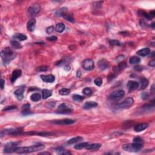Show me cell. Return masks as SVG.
Returning a JSON list of instances; mask_svg holds the SVG:
<instances>
[{"label":"cell","mask_w":155,"mask_h":155,"mask_svg":"<svg viewBox=\"0 0 155 155\" xmlns=\"http://www.w3.org/2000/svg\"><path fill=\"white\" fill-rule=\"evenodd\" d=\"M15 53H14L9 47H5L1 52V57L4 65L9 64L12 60L15 59Z\"/></svg>","instance_id":"2"},{"label":"cell","mask_w":155,"mask_h":155,"mask_svg":"<svg viewBox=\"0 0 155 155\" xmlns=\"http://www.w3.org/2000/svg\"><path fill=\"white\" fill-rule=\"evenodd\" d=\"M39 155H51V153H49V152H41V153H39Z\"/></svg>","instance_id":"55"},{"label":"cell","mask_w":155,"mask_h":155,"mask_svg":"<svg viewBox=\"0 0 155 155\" xmlns=\"http://www.w3.org/2000/svg\"><path fill=\"white\" fill-rule=\"evenodd\" d=\"M138 13L139 14V15L143 16V17L144 18H146L147 20H151V19L152 18L150 16V14H148L147 13H146V12H144V11L139 10V12H138Z\"/></svg>","instance_id":"35"},{"label":"cell","mask_w":155,"mask_h":155,"mask_svg":"<svg viewBox=\"0 0 155 155\" xmlns=\"http://www.w3.org/2000/svg\"><path fill=\"white\" fill-rule=\"evenodd\" d=\"M40 10H41L40 5L37 4H35L32 5V6H30L29 8L28 12L31 15H35L40 12Z\"/></svg>","instance_id":"10"},{"label":"cell","mask_w":155,"mask_h":155,"mask_svg":"<svg viewBox=\"0 0 155 155\" xmlns=\"http://www.w3.org/2000/svg\"><path fill=\"white\" fill-rule=\"evenodd\" d=\"M47 40H49V41H55L57 40V37H55V36H52V37L47 38Z\"/></svg>","instance_id":"45"},{"label":"cell","mask_w":155,"mask_h":155,"mask_svg":"<svg viewBox=\"0 0 155 155\" xmlns=\"http://www.w3.org/2000/svg\"><path fill=\"white\" fill-rule=\"evenodd\" d=\"M26 134L27 135H40V136H49V135H52V133L51 132H30V133H26Z\"/></svg>","instance_id":"25"},{"label":"cell","mask_w":155,"mask_h":155,"mask_svg":"<svg viewBox=\"0 0 155 155\" xmlns=\"http://www.w3.org/2000/svg\"><path fill=\"white\" fill-rule=\"evenodd\" d=\"M76 76H78V77H81V71L79 70H78L77 71V73H76Z\"/></svg>","instance_id":"54"},{"label":"cell","mask_w":155,"mask_h":155,"mask_svg":"<svg viewBox=\"0 0 155 155\" xmlns=\"http://www.w3.org/2000/svg\"><path fill=\"white\" fill-rule=\"evenodd\" d=\"M21 128H9L5 129L1 131V135L3 136L4 135H20L21 133Z\"/></svg>","instance_id":"6"},{"label":"cell","mask_w":155,"mask_h":155,"mask_svg":"<svg viewBox=\"0 0 155 155\" xmlns=\"http://www.w3.org/2000/svg\"><path fill=\"white\" fill-rule=\"evenodd\" d=\"M20 144L19 142H10L5 144L4 149V152L5 153H10L15 152V149Z\"/></svg>","instance_id":"5"},{"label":"cell","mask_w":155,"mask_h":155,"mask_svg":"<svg viewBox=\"0 0 155 155\" xmlns=\"http://www.w3.org/2000/svg\"><path fill=\"white\" fill-rule=\"evenodd\" d=\"M134 69L136 70L137 71H141L143 68H142V66H141V65H136V66L134 67Z\"/></svg>","instance_id":"50"},{"label":"cell","mask_w":155,"mask_h":155,"mask_svg":"<svg viewBox=\"0 0 155 155\" xmlns=\"http://www.w3.org/2000/svg\"><path fill=\"white\" fill-rule=\"evenodd\" d=\"M139 86V84L138 82L133 81H130L127 83V88L128 91L130 92L134 91L138 89Z\"/></svg>","instance_id":"12"},{"label":"cell","mask_w":155,"mask_h":155,"mask_svg":"<svg viewBox=\"0 0 155 155\" xmlns=\"http://www.w3.org/2000/svg\"><path fill=\"white\" fill-rule=\"evenodd\" d=\"M127 64L124 62H120L119 64L116 67H113V71L115 73H119V72H121L125 68H126Z\"/></svg>","instance_id":"19"},{"label":"cell","mask_w":155,"mask_h":155,"mask_svg":"<svg viewBox=\"0 0 155 155\" xmlns=\"http://www.w3.org/2000/svg\"><path fill=\"white\" fill-rule=\"evenodd\" d=\"M13 38L15 39H17L19 41H25L27 39V36L23 35V33H16L13 36Z\"/></svg>","instance_id":"27"},{"label":"cell","mask_w":155,"mask_h":155,"mask_svg":"<svg viewBox=\"0 0 155 155\" xmlns=\"http://www.w3.org/2000/svg\"><path fill=\"white\" fill-rule=\"evenodd\" d=\"M55 151L57 153H58V154L71 155L70 152H67V151L65 150V149H64L63 147H58L56 148Z\"/></svg>","instance_id":"26"},{"label":"cell","mask_w":155,"mask_h":155,"mask_svg":"<svg viewBox=\"0 0 155 155\" xmlns=\"http://www.w3.org/2000/svg\"><path fill=\"white\" fill-rule=\"evenodd\" d=\"M108 41H109L110 45L111 46H121V43L119 41H118V40H110Z\"/></svg>","instance_id":"40"},{"label":"cell","mask_w":155,"mask_h":155,"mask_svg":"<svg viewBox=\"0 0 155 155\" xmlns=\"http://www.w3.org/2000/svg\"><path fill=\"white\" fill-rule=\"evenodd\" d=\"M150 16L152 18H153V17H154L155 16V10H152V11H151V12H150Z\"/></svg>","instance_id":"52"},{"label":"cell","mask_w":155,"mask_h":155,"mask_svg":"<svg viewBox=\"0 0 155 155\" xmlns=\"http://www.w3.org/2000/svg\"><path fill=\"white\" fill-rule=\"evenodd\" d=\"M101 147L100 144H88L86 147V150H96L100 149Z\"/></svg>","instance_id":"23"},{"label":"cell","mask_w":155,"mask_h":155,"mask_svg":"<svg viewBox=\"0 0 155 155\" xmlns=\"http://www.w3.org/2000/svg\"><path fill=\"white\" fill-rule=\"evenodd\" d=\"M141 87L140 89L141 90H144V89H146L148 85H149V81L146 78H141Z\"/></svg>","instance_id":"24"},{"label":"cell","mask_w":155,"mask_h":155,"mask_svg":"<svg viewBox=\"0 0 155 155\" xmlns=\"http://www.w3.org/2000/svg\"><path fill=\"white\" fill-rule=\"evenodd\" d=\"M59 93L61 95H67L70 93V90L68 89H66V88H63V89H61L59 90Z\"/></svg>","instance_id":"38"},{"label":"cell","mask_w":155,"mask_h":155,"mask_svg":"<svg viewBox=\"0 0 155 155\" xmlns=\"http://www.w3.org/2000/svg\"><path fill=\"white\" fill-rule=\"evenodd\" d=\"M65 26L63 23H59L56 26L55 30L58 33H62L65 30Z\"/></svg>","instance_id":"30"},{"label":"cell","mask_w":155,"mask_h":155,"mask_svg":"<svg viewBox=\"0 0 155 155\" xmlns=\"http://www.w3.org/2000/svg\"><path fill=\"white\" fill-rule=\"evenodd\" d=\"M64 69L66 71H68V70H70V67L68 65H65V66H64Z\"/></svg>","instance_id":"53"},{"label":"cell","mask_w":155,"mask_h":155,"mask_svg":"<svg viewBox=\"0 0 155 155\" xmlns=\"http://www.w3.org/2000/svg\"><path fill=\"white\" fill-rule=\"evenodd\" d=\"M144 144L133 142L132 144H127L122 146V149L125 151L129 152H138L143 147Z\"/></svg>","instance_id":"3"},{"label":"cell","mask_w":155,"mask_h":155,"mask_svg":"<svg viewBox=\"0 0 155 155\" xmlns=\"http://www.w3.org/2000/svg\"><path fill=\"white\" fill-rule=\"evenodd\" d=\"M41 95L38 93H35L30 96V100L33 102H37L41 100Z\"/></svg>","instance_id":"33"},{"label":"cell","mask_w":155,"mask_h":155,"mask_svg":"<svg viewBox=\"0 0 155 155\" xmlns=\"http://www.w3.org/2000/svg\"><path fill=\"white\" fill-rule=\"evenodd\" d=\"M24 87H20L18 89H17L16 90H15L14 92V94L17 97V98L19 100H22L24 98Z\"/></svg>","instance_id":"15"},{"label":"cell","mask_w":155,"mask_h":155,"mask_svg":"<svg viewBox=\"0 0 155 155\" xmlns=\"http://www.w3.org/2000/svg\"><path fill=\"white\" fill-rule=\"evenodd\" d=\"M49 70V67L47 66H41L38 67V70L40 71V72H46Z\"/></svg>","instance_id":"43"},{"label":"cell","mask_w":155,"mask_h":155,"mask_svg":"<svg viewBox=\"0 0 155 155\" xmlns=\"http://www.w3.org/2000/svg\"><path fill=\"white\" fill-rule=\"evenodd\" d=\"M73 110V107L70 104L62 103V104H61L58 106L56 110V113L60 114H68L72 113Z\"/></svg>","instance_id":"4"},{"label":"cell","mask_w":155,"mask_h":155,"mask_svg":"<svg viewBox=\"0 0 155 155\" xmlns=\"http://www.w3.org/2000/svg\"><path fill=\"white\" fill-rule=\"evenodd\" d=\"M98 103H96V102L94 101H87L84 104V108L85 109H90V108H95V107H97Z\"/></svg>","instance_id":"20"},{"label":"cell","mask_w":155,"mask_h":155,"mask_svg":"<svg viewBox=\"0 0 155 155\" xmlns=\"http://www.w3.org/2000/svg\"><path fill=\"white\" fill-rule=\"evenodd\" d=\"M10 45L15 49H21L22 47V46L21 45V44L19 42L14 40H11L10 41Z\"/></svg>","instance_id":"28"},{"label":"cell","mask_w":155,"mask_h":155,"mask_svg":"<svg viewBox=\"0 0 155 155\" xmlns=\"http://www.w3.org/2000/svg\"><path fill=\"white\" fill-rule=\"evenodd\" d=\"M150 53V49L148 47L146 48H143L142 49H141L138 50L136 52L137 55L141 56H146L148 55Z\"/></svg>","instance_id":"21"},{"label":"cell","mask_w":155,"mask_h":155,"mask_svg":"<svg viewBox=\"0 0 155 155\" xmlns=\"http://www.w3.org/2000/svg\"><path fill=\"white\" fill-rule=\"evenodd\" d=\"M114 77H115V75H114V74L110 73V75L108 76V81H111V80H112V79H114Z\"/></svg>","instance_id":"49"},{"label":"cell","mask_w":155,"mask_h":155,"mask_svg":"<svg viewBox=\"0 0 155 155\" xmlns=\"http://www.w3.org/2000/svg\"><path fill=\"white\" fill-rule=\"evenodd\" d=\"M141 96L143 100H147L149 98V94L147 93H142L141 94Z\"/></svg>","instance_id":"46"},{"label":"cell","mask_w":155,"mask_h":155,"mask_svg":"<svg viewBox=\"0 0 155 155\" xmlns=\"http://www.w3.org/2000/svg\"><path fill=\"white\" fill-rule=\"evenodd\" d=\"M82 140H83V138H82V137L76 136V137H75V138H72V139H69L67 143V144H68V145H72V144H73L78 143V142L81 141H82Z\"/></svg>","instance_id":"22"},{"label":"cell","mask_w":155,"mask_h":155,"mask_svg":"<svg viewBox=\"0 0 155 155\" xmlns=\"http://www.w3.org/2000/svg\"><path fill=\"white\" fill-rule=\"evenodd\" d=\"M23 110V114L24 115H27V114H30V104H25L22 107Z\"/></svg>","instance_id":"32"},{"label":"cell","mask_w":155,"mask_h":155,"mask_svg":"<svg viewBox=\"0 0 155 155\" xmlns=\"http://www.w3.org/2000/svg\"><path fill=\"white\" fill-rule=\"evenodd\" d=\"M22 75V72L21 70L16 69L12 73V78H11V81L12 82H15V81L18 79L19 77H20Z\"/></svg>","instance_id":"17"},{"label":"cell","mask_w":155,"mask_h":155,"mask_svg":"<svg viewBox=\"0 0 155 155\" xmlns=\"http://www.w3.org/2000/svg\"><path fill=\"white\" fill-rule=\"evenodd\" d=\"M63 17L65 18L66 20L68 21L71 22V23H74L75 22V19H74V18L72 15V14H70V13H65V15H64Z\"/></svg>","instance_id":"36"},{"label":"cell","mask_w":155,"mask_h":155,"mask_svg":"<svg viewBox=\"0 0 155 155\" xmlns=\"http://www.w3.org/2000/svg\"><path fill=\"white\" fill-rule=\"evenodd\" d=\"M4 84H5L4 79H1V89H3L4 87Z\"/></svg>","instance_id":"51"},{"label":"cell","mask_w":155,"mask_h":155,"mask_svg":"<svg viewBox=\"0 0 155 155\" xmlns=\"http://www.w3.org/2000/svg\"><path fill=\"white\" fill-rule=\"evenodd\" d=\"M94 83L96 86H101L102 85V84H103V79H102L101 78H96V79H95Z\"/></svg>","instance_id":"42"},{"label":"cell","mask_w":155,"mask_h":155,"mask_svg":"<svg viewBox=\"0 0 155 155\" xmlns=\"http://www.w3.org/2000/svg\"><path fill=\"white\" fill-rule=\"evenodd\" d=\"M67 10L68 9L67 7H62L56 12V15L58 16H63L67 13Z\"/></svg>","instance_id":"31"},{"label":"cell","mask_w":155,"mask_h":155,"mask_svg":"<svg viewBox=\"0 0 155 155\" xmlns=\"http://www.w3.org/2000/svg\"><path fill=\"white\" fill-rule=\"evenodd\" d=\"M88 144H88L87 142H82V143L78 144L75 145L74 148H75V149H76V150H81V149L86 148V147L87 146Z\"/></svg>","instance_id":"34"},{"label":"cell","mask_w":155,"mask_h":155,"mask_svg":"<svg viewBox=\"0 0 155 155\" xmlns=\"http://www.w3.org/2000/svg\"><path fill=\"white\" fill-rule=\"evenodd\" d=\"M72 98H73V100L75 101L81 102L84 100V96L79 95H73V96H72Z\"/></svg>","instance_id":"39"},{"label":"cell","mask_w":155,"mask_h":155,"mask_svg":"<svg viewBox=\"0 0 155 155\" xmlns=\"http://www.w3.org/2000/svg\"><path fill=\"white\" fill-rule=\"evenodd\" d=\"M130 63L132 64H138L141 62V59L139 57L137 56H133L130 59Z\"/></svg>","instance_id":"37"},{"label":"cell","mask_w":155,"mask_h":155,"mask_svg":"<svg viewBox=\"0 0 155 155\" xmlns=\"http://www.w3.org/2000/svg\"><path fill=\"white\" fill-rule=\"evenodd\" d=\"M134 103V100L132 98H128L125 99L123 102L118 104V107L120 108H128L130 107Z\"/></svg>","instance_id":"9"},{"label":"cell","mask_w":155,"mask_h":155,"mask_svg":"<svg viewBox=\"0 0 155 155\" xmlns=\"http://www.w3.org/2000/svg\"><path fill=\"white\" fill-rule=\"evenodd\" d=\"M75 121L74 120L70 119H64L62 120H58V121H54L52 122L53 124H59V125H70L75 123Z\"/></svg>","instance_id":"11"},{"label":"cell","mask_w":155,"mask_h":155,"mask_svg":"<svg viewBox=\"0 0 155 155\" xmlns=\"http://www.w3.org/2000/svg\"><path fill=\"white\" fill-rule=\"evenodd\" d=\"M149 65L150 67H154L155 66V59H153V60H152V61H150L149 63Z\"/></svg>","instance_id":"48"},{"label":"cell","mask_w":155,"mask_h":155,"mask_svg":"<svg viewBox=\"0 0 155 155\" xmlns=\"http://www.w3.org/2000/svg\"><path fill=\"white\" fill-rule=\"evenodd\" d=\"M15 108H16L15 106H10V107H8L7 108H4V109H3V111H9V110L15 109Z\"/></svg>","instance_id":"47"},{"label":"cell","mask_w":155,"mask_h":155,"mask_svg":"<svg viewBox=\"0 0 155 155\" xmlns=\"http://www.w3.org/2000/svg\"><path fill=\"white\" fill-rule=\"evenodd\" d=\"M149 127V125L146 123H141L139 124L138 125H136V126L134 127V130L136 132H140L144 130L146 128Z\"/></svg>","instance_id":"16"},{"label":"cell","mask_w":155,"mask_h":155,"mask_svg":"<svg viewBox=\"0 0 155 155\" xmlns=\"http://www.w3.org/2000/svg\"><path fill=\"white\" fill-rule=\"evenodd\" d=\"M82 65L86 70H92L95 67L94 61L91 59H86L83 61Z\"/></svg>","instance_id":"8"},{"label":"cell","mask_w":155,"mask_h":155,"mask_svg":"<svg viewBox=\"0 0 155 155\" xmlns=\"http://www.w3.org/2000/svg\"><path fill=\"white\" fill-rule=\"evenodd\" d=\"M82 93L86 95H90L92 93V90L90 88H85L82 90Z\"/></svg>","instance_id":"41"},{"label":"cell","mask_w":155,"mask_h":155,"mask_svg":"<svg viewBox=\"0 0 155 155\" xmlns=\"http://www.w3.org/2000/svg\"><path fill=\"white\" fill-rule=\"evenodd\" d=\"M45 149V146L42 144H37L30 147H18L15 149V152L19 154H26L38 151L43 150Z\"/></svg>","instance_id":"1"},{"label":"cell","mask_w":155,"mask_h":155,"mask_svg":"<svg viewBox=\"0 0 155 155\" xmlns=\"http://www.w3.org/2000/svg\"><path fill=\"white\" fill-rule=\"evenodd\" d=\"M36 20L35 19H32L28 21L27 24V28L28 30L30 32H33L35 29Z\"/></svg>","instance_id":"18"},{"label":"cell","mask_w":155,"mask_h":155,"mask_svg":"<svg viewBox=\"0 0 155 155\" xmlns=\"http://www.w3.org/2000/svg\"><path fill=\"white\" fill-rule=\"evenodd\" d=\"M154 26H155V23H152V27H153V29H154L155 28V27H154Z\"/></svg>","instance_id":"56"},{"label":"cell","mask_w":155,"mask_h":155,"mask_svg":"<svg viewBox=\"0 0 155 155\" xmlns=\"http://www.w3.org/2000/svg\"><path fill=\"white\" fill-rule=\"evenodd\" d=\"M125 95V92L124 90H116L110 94L109 98L112 101H119Z\"/></svg>","instance_id":"7"},{"label":"cell","mask_w":155,"mask_h":155,"mask_svg":"<svg viewBox=\"0 0 155 155\" xmlns=\"http://www.w3.org/2000/svg\"><path fill=\"white\" fill-rule=\"evenodd\" d=\"M98 67L101 70H105L109 67V62L105 59H102L99 61Z\"/></svg>","instance_id":"13"},{"label":"cell","mask_w":155,"mask_h":155,"mask_svg":"<svg viewBox=\"0 0 155 155\" xmlns=\"http://www.w3.org/2000/svg\"><path fill=\"white\" fill-rule=\"evenodd\" d=\"M53 30H54L53 26H50V27H47V29H46V32H47V33H49V34L52 33V32H53Z\"/></svg>","instance_id":"44"},{"label":"cell","mask_w":155,"mask_h":155,"mask_svg":"<svg viewBox=\"0 0 155 155\" xmlns=\"http://www.w3.org/2000/svg\"><path fill=\"white\" fill-rule=\"evenodd\" d=\"M52 92L49 90H47V89H44L43 90V95H42V98L44 100H46V99L48 98L49 97L52 96Z\"/></svg>","instance_id":"29"},{"label":"cell","mask_w":155,"mask_h":155,"mask_svg":"<svg viewBox=\"0 0 155 155\" xmlns=\"http://www.w3.org/2000/svg\"><path fill=\"white\" fill-rule=\"evenodd\" d=\"M41 78L42 80L44 82H47V83H52L55 81V78L53 75H41Z\"/></svg>","instance_id":"14"}]
</instances>
